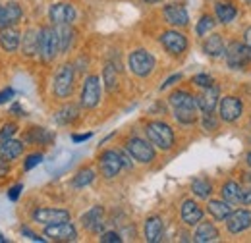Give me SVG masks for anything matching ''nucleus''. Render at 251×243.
<instances>
[{"label":"nucleus","mask_w":251,"mask_h":243,"mask_svg":"<svg viewBox=\"0 0 251 243\" xmlns=\"http://www.w3.org/2000/svg\"><path fill=\"white\" fill-rule=\"evenodd\" d=\"M145 135H147V139H149L155 147H158L160 151H170V149L174 147V131H172V127H170L168 123H164V122H160V120L149 122L147 127H145Z\"/></svg>","instance_id":"1"},{"label":"nucleus","mask_w":251,"mask_h":243,"mask_svg":"<svg viewBox=\"0 0 251 243\" xmlns=\"http://www.w3.org/2000/svg\"><path fill=\"white\" fill-rule=\"evenodd\" d=\"M39 54H41V58L45 62H52L56 58V54H60L56 27H43V29H39Z\"/></svg>","instance_id":"2"},{"label":"nucleus","mask_w":251,"mask_h":243,"mask_svg":"<svg viewBox=\"0 0 251 243\" xmlns=\"http://www.w3.org/2000/svg\"><path fill=\"white\" fill-rule=\"evenodd\" d=\"M127 66H129L131 73H135L137 77H147L155 70V56L145 49H137L129 54Z\"/></svg>","instance_id":"3"},{"label":"nucleus","mask_w":251,"mask_h":243,"mask_svg":"<svg viewBox=\"0 0 251 243\" xmlns=\"http://www.w3.org/2000/svg\"><path fill=\"white\" fill-rule=\"evenodd\" d=\"M226 64L228 68L232 70H244L248 64L251 62V50L240 41H232L228 47H226Z\"/></svg>","instance_id":"4"},{"label":"nucleus","mask_w":251,"mask_h":243,"mask_svg":"<svg viewBox=\"0 0 251 243\" xmlns=\"http://www.w3.org/2000/svg\"><path fill=\"white\" fill-rule=\"evenodd\" d=\"M126 151L133 156V160L141 164H149L155 160V147L151 141H145L141 137H129L126 143Z\"/></svg>","instance_id":"5"},{"label":"nucleus","mask_w":251,"mask_h":243,"mask_svg":"<svg viewBox=\"0 0 251 243\" xmlns=\"http://www.w3.org/2000/svg\"><path fill=\"white\" fill-rule=\"evenodd\" d=\"M74 81H75V72L72 64H64L58 68L54 75V95L58 98H68L74 91Z\"/></svg>","instance_id":"6"},{"label":"nucleus","mask_w":251,"mask_h":243,"mask_svg":"<svg viewBox=\"0 0 251 243\" xmlns=\"http://www.w3.org/2000/svg\"><path fill=\"white\" fill-rule=\"evenodd\" d=\"M122 168H124V162H122L120 151L108 149V151H104L99 156V170H100V174H102L106 180L116 178Z\"/></svg>","instance_id":"7"},{"label":"nucleus","mask_w":251,"mask_h":243,"mask_svg":"<svg viewBox=\"0 0 251 243\" xmlns=\"http://www.w3.org/2000/svg\"><path fill=\"white\" fill-rule=\"evenodd\" d=\"M219 114L222 122H238L244 114V102L234 97V95H226V97H220L219 100Z\"/></svg>","instance_id":"8"},{"label":"nucleus","mask_w":251,"mask_h":243,"mask_svg":"<svg viewBox=\"0 0 251 243\" xmlns=\"http://www.w3.org/2000/svg\"><path fill=\"white\" fill-rule=\"evenodd\" d=\"M160 45L164 47V50H166L168 54L180 56V54H184L186 49H188V39H186L184 33H180V31H176V29H170V31H164V33L160 35Z\"/></svg>","instance_id":"9"},{"label":"nucleus","mask_w":251,"mask_h":243,"mask_svg":"<svg viewBox=\"0 0 251 243\" xmlns=\"http://www.w3.org/2000/svg\"><path fill=\"white\" fill-rule=\"evenodd\" d=\"M45 236L52 242H75L77 240V230L74 228V224L68 220V222H60V224H49L45 228Z\"/></svg>","instance_id":"10"},{"label":"nucleus","mask_w":251,"mask_h":243,"mask_svg":"<svg viewBox=\"0 0 251 243\" xmlns=\"http://www.w3.org/2000/svg\"><path fill=\"white\" fill-rule=\"evenodd\" d=\"M100 100V79L99 75H87L81 89V106L83 108H95Z\"/></svg>","instance_id":"11"},{"label":"nucleus","mask_w":251,"mask_h":243,"mask_svg":"<svg viewBox=\"0 0 251 243\" xmlns=\"http://www.w3.org/2000/svg\"><path fill=\"white\" fill-rule=\"evenodd\" d=\"M49 20L54 25H72L75 20V8L70 2H56L49 8Z\"/></svg>","instance_id":"12"},{"label":"nucleus","mask_w":251,"mask_h":243,"mask_svg":"<svg viewBox=\"0 0 251 243\" xmlns=\"http://www.w3.org/2000/svg\"><path fill=\"white\" fill-rule=\"evenodd\" d=\"M162 16L164 20L174 25V27H186L189 24V16H188V10L180 4V2H170L162 8Z\"/></svg>","instance_id":"13"},{"label":"nucleus","mask_w":251,"mask_h":243,"mask_svg":"<svg viewBox=\"0 0 251 243\" xmlns=\"http://www.w3.org/2000/svg\"><path fill=\"white\" fill-rule=\"evenodd\" d=\"M33 220L39 224H60V222H68L70 220V213L66 209H37L33 211Z\"/></svg>","instance_id":"14"},{"label":"nucleus","mask_w":251,"mask_h":243,"mask_svg":"<svg viewBox=\"0 0 251 243\" xmlns=\"http://www.w3.org/2000/svg\"><path fill=\"white\" fill-rule=\"evenodd\" d=\"M104 211L100 205H97L93 209H89L85 214H81V226L85 230H89L91 234H102V228H104Z\"/></svg>","instance_id":"15"},{"label":"nucleus","mask_w":251,"mask_h":243,"mask_svg":"<svg viewBox=\"0 0 251 243\" xmlns=\"http://www.w3.org/2000/svg\"><path fill=\"white\" fill-rule=\"evenodd\" d=\"M219 100H220L219 87L217 85H211V87L203 89L201 95H197V108L201 110V114H211L219 106Z\"/></svg>","instance_id":"16"},{"label":"nucleus","mask_w":251,"mask_h":243,"mask_svg":"<svg viewBox=\"0 0 251 243\" xmlns=\"http://www.w3.org/2000/svg\"><path fill=\"white\" fill-rule=\"evenodd\" d=\"M226 228L230 234H242L251 228V213L242 209V211H234L226 218Z\"/></svg>","instance_id":"17"},{"label":"nucleus","mask_w":251,"mask_h":243,"mask_svg":"<svg viewBox=\"0 0 251 243\" xmlns=\"http://www.w3.org/2000/svg\"><path fill=\"white\" fill-rule=\"evenodd\" d=\"M203 52L211 58H220L226 52V45L220 33H209V37L203 41Z\"/></svg>","instance_id":"18"},{"label":"nucleus","mask_w":251,"mask_h":243,"mask_svg":"<svg viewBox=\"0 0 251 243\" xmlns=\"http://www.w3.org/2000/svg\"><path fill=\"white\" fill-rule=\"evenodd\" d=\"M180 214H182V220H184L186 226H197V224L203 220V209H201L195 201H191V199L182 203Z\"/></svg>","instance_id":"19"},{"label":"nucleus","mask_w":251,"mask_h":243,"mask_svg":"<svg viewBox=\"0 0 251 243\" xmlns=\"http://www.w3.org/2000/svg\"><path fill=\"white\" fill-rule=\"evenodd\" d=\"M207 213L211 214V218H215L217 222H222L234 213V209H232V203H228L224 199H211L207 203Z\"/></svg>","instance_id":"20"},{"label":"nucleus","mask_w":251,"mask_h":243,"mask_svg":"<svg viewBox=\"0 0 251 243\" xmlns=\"http://www.w3.org/2000/svg\"><path fill=\"white\" fill-rule=\"evenodd\" d=\"M22 16H24V12H22V6L18 2H8L6 6H2V18H0L2 29L4 27H14L22 20Z\"/></svg>","instance_id":"21"},{"label":"nucleus","mask_w":251,"mask_h":243,"mask_svg":"<svg viewBox=\"0 0 251 243\" xmlns=\"http://www.w3.org/2000/svg\"><path fill=\"white\" fill-rule=\"evenodd\" d=\"M168 102L172 108H193V110H199L197 108V97H193L191 93L188 91H174L170 97H168Z\"/></svg>","instance_id":"22"},{"label":"nucleus","mask_w":251,"mask_h":243,"mask_svg":"<svg viewBox=\"0 0 251 243\" xmlns=\"http://www.w3.org/2000/svg\"><path fill=\"white\" fill-rule=\"evenodd\" d=\"M220 238L219 230L215 224L211 222H199L197 224V230L193 234V240L197 243H209V242H217Z\"/></svg>","instance_id":"23"},{"label":"nucleus","mask_w":251,"mask_h":243,"mask_svg":"<svg viewBox=\"0 0 251 243\" xmlns=\"http://www.w3.org/2000/svg\"><path fill=\"white\" fill-rule=\"evenodd\" d=\"M20 43H22V39H20L18 29H14V27L0 29V45L6 52H16L20 49Z\"/></svg>","instance_id":"24"},{"label":"nucleus","mask_w":251,"mask_h":243,"mask_svg":"<svg viewBox=\"0 0 251 243\" xmlns=\"http://www.w3.org/2000/svg\"><path fill=\"white\" fill-rule=\"evenodd\" d=\"M162 218L160 216H151L145 220V242L157 243L162 240Z\"/></svg>","instance_id":"25"},{"label":"nucleus","mask_w":251,"mask_h":243,"mask_svg":"<svg viewBox=\"0 0 251 243\" xmlns=\"http://www.w3.org/2000/svg\"><path fill=\"white\" fill-rule=\"evenodd\" d=\"M22 152H24V143H22V141L6 139V141L0 143V156H2L6 162L16 160L18 156H22Z\"/></svg>","instance_id":"26"},{"label":"nucleus","mask_w":251,"mask_h":243,"mask_svg":"<svg viewBox=\"0 0 251 243\" xmlns=\"http://www.w3.org/2000/svg\"><path fill=\"white\" fill-rule=\"evenodd\" d=\"M242 193H244V187L238 182L222 183L220 195H222L224 201H228V203H232V205H240V203H242Z\"/></svg>","instance_id":"27"},{"label":"nucleus","mask_w":251,"mask_h":243,"mask_svg":"<svg viewBox=\"0 0 251 243\" xmlns=\"http://www.w3.org/2000/svg\"><path fill=\"white\" fill-rule=\"evenodd\" d=\"M215 14H217V18H219L220 24L228 25V24H232V22H234V18L238 16V10H236V6H234L232 2L219 0V2L215 4Z\"/></svg>","instance_id":"28"},{"label":"nucleus","mask_w":251,"mask_h":243,"mask_svg":"<svg viewBox=\"0 0 251 243\" xmlns=\"http://www.w3.org/2000/svg\"><path fill=\"white\" fill-rule=\"evenodd\" d=\"M22 50L27 56L39 54V31L37 29L25 31V35L22 37Z\"/></svg>","instance_id":"29"},{"label":"nucleus","mask_w":251,"mask_h":243,"mask_svg":"<svg viewBox=\"0 0 251 243\" xmlns=\"http://www.w3.org/2000/svg\"><path fill=\"white\" fill-rule=\"evenodd\" d=\"M56 35H58V49H60V54L68 52L74 45V29L70 25H56Z\"/></svg>","instance_id":"30"},{"label":"nucleus","mask_w":251,"mask_h":243,"mask_svg":"<svg viewBox=\"0 0 251 243\" xmlns=\"http://www.w3.org/2000/svg\"><path fill=\"white\" fill-rule=\"evenodd\" d=\"M25 141L37 143V145H50L54 141V135L49 129H45V127H31L27 137H25Z\"/></svg>","instance_id":"31"},{"label":"nucleus","mask_w":251,"mask_h":243,"mask_svg":"<svg viewBox=\"0 0 251 243\" xmlns=\"http://www.w3.org/2000/svg\"><path fill=\"white\" fill-rule=\"evenodd\" d=\"M191 193L199 199H209L213 195V183L207 178H195L191 182Z\"/></svg>","instance_id":"32"},{"label":"nucleus","mask_w":251,"mask_h":243,"mask_svg":"<svg viewBox=\"0 0 251 243\" xmlns=\"http://www.w3.org/2000/svg\"><path fill=\"white\" fill-rule=\"evenodd\" d=\"M102 83L108 93H114L118 87V70L112 64H106L102 70Z\"/></svg>","instance_id":"33"},{"label":"nucleus","mask_w":251,"mask_h":243,"mask_svg":"<svg viewBox=\"0 0 251 243\" xmlns=\"http://www.w3.org/2000/svg\"><path fill=\"white\" fill-rule=\"evenodd\" d=\"M77 116H79V108L75 106V104H66L62 106L58 112H56V116H54V120L58 122V123H72V122L77 120Z\"/></svg>","instance_id":"34"},{"label":"nucleus","mask_w":251,"mask_h":243,"mask_svg":"<svg viewBox=\"0 0 251 243\" xmlns=\"http://www.w3.org/2000/svg\"><path fill=\"white\" fill-rule=\"evenodd\" d=\"M93 180H95V170H91V168H83V170H79V172L74 176V180H72V187H74V189L87 187Z\"/></svg>","instance_id":"35"},{"label":"nucleus","mask_w":251,"mask_h":243,"mask_svg":"<svg viewBox=\"0 0 251 243\" xmlns=\"http://www.w3.org/2000/svg\"><path fill=\"white\" fill-rule=\"evenodd\" d=\"M174 118L184 125H191V123L197 122V110H193V108H174Z\"/></svg>","instance_id":"36"},{"label":"nucleus","mask_w":251,"mask_h":243,"mask_svg":"<svg viewBox=\"0 0 251 243\" xmlns=\"http://www.w3.org/2000/svg\"><path fill=\"white\" fill-rule=\"evenodd\" d=\"M215 20L211 18V16H201V20L197 22V35L199 37H205V35H209L211 31H213V27H215Z\"/></svg>","instance_id":"37"},{"label":"nucleus","mask_w":251,"mask_h":243,"mask_svg":"<svg viewBox=\"0 0 251 243\" xmlns=\"http://www.w3.org/2000/svg\"><path fill=\"white\" fill-rule=\"evenodd\" d=\"M191 81H193V85H197V87H201V89H207V87L215 85V79H213L211 75H207V73H197Z\"/></svg>","instance_id":"38"},{"label":"nucleus","mask_w":251,"mask_h":243,"mask_svg":"<svg viewBox=\"0 0 251 243\" xmlns=\"http://www.w3.org/2000/svg\"><path fill=\"white\" fill-rule=\"evenodd\" d=\"M203 127L207 129V131H215V129H219V122L215 118V112H211V114H203Z\"/></svg>","instance_id":"39"},{"label":"nucleus","mask_w":251,"mask_h":243,"mask_svg":"<svg viewBox=\"0 0 251 243\" xmlns=\"http://www.w3.org/2000/svg\"><path fill=\"white\" fill-rule=\"evenodd\" d=\"M41 162H43V154H41V152H33V154H29V156L25 158L24 168H25V170H31V168H35V166L41 164Z\"/></svg>","instance_id":"40"},{"label":"nucleus","mask_w":251,"mask_h":243,"mask_svg":"<svg viewBox=\"0 0 251 243\" xmlns=\"http://www.w3.org/2000/svg\"><path fill=\"white\" fill-rule=\"evenodd\" d=\"M99 242L100 243H120L122 242V238H120L118 232H102L100 238H99Z\"/></svg>","instance_id":"41"},{"label":"nucleus","mask_w":251,"mask_h":243,"mask_svg":"<svg viewBox=\"0 0 251 243\" xmlns=\"http://www.w3.org/2000/svg\"><path fill=\"white\" fill-rule=\"evenodd\" d=\"M16 131H18L16 123H6V125L2 127V131H0V143H2V141H6V139H12Z\"/></svg>","instance_id":"42"},{"label":"nucleus","mask_w":251,"mask_h":243,"mask_svg":"<svg viewBox=\"0 0 251 243\" xmlns=\"http://www.w3.org/2000/svg\"><path fill=\"white\" fill-rule=\"evenodd\" d=\"M22 191H24V185H22V183H16L14 187H10V191H8V199H10V201H18V197H20Z\"/></svg>","instance_id":"43"},{"label":"nucleus","mask_w":251,"mask_h":243,"mask_svg":"<svg viewBox=\"0 0 251 243\" xmlns=\"http://www.w3.org/2000/svg\"><path fill=\"white\" fill-rule=\"evenodd\" d=\"M180 79H182V73H174L172 77H168V79H166V81H164V83L160 85V91H164L166 87H170V85H174V83H176V81H180Z\"/></svg>","instance_id":"44"},{"label":"nucleus","mask_w":251,"mask_h":243,"mask_svg":"<svg viewBox=\"0 0 251 243\" xmlns=\"http://www.w3.org/2000/svg\"><path fill=\"white\" fill-rule=\"evenodd\" d=\"M22 234H24V236H27L31 242H45V238H39L37 234H33L29 228H22Z\"/></svg>","instance_id":"45"},{"label":"nucleus","mask_w":251,"mask_h":243,"mask_svg":"<svg viewBox=\"0 0 251 243\" xmlns=\"http://www.w3.org/2000/svg\"><path fill=\"white\" fill-rule=\"evenodd\" d=\"M14 97V91L12 89H6V91H0V104H4L6 100H10Z\"/></svg>","instance_id":"46"},{"label":"nucleus","mask_w":251,"mask_h":243,"mask_svg":"<svg viewBox=\"0 0 251 243\" xmlns=\"http://www.w3.org/2000/svg\"><path fill=\"white\" fill-rule=\"evenodd\" d=\"M242 205H251V187L244 189V193H242Z\"/></svg>","instance_id":"47"},{"label":"nucleus","mask_w":251,"mask_h":243,"mask_svg":"<svg viewBox=\"0 0 251 243\" xmlns=\"http://www.w3.org/2000/svg\"><path fill=\"white\" fill-rule=\"evenodd\" d=\"M91 139V133H81V135H72V141L74 143H81V141H87Z\"/></svg>","instance_id":"48"},{"label":"nucleus","mask_w":251,"mask_h":243,"mask_svg":"<svg viewBox=\"0 0 251 243\" xmlns=\"http://www.w3.org/2000/svg\"><path fill=\"white\" fill-rule=\"evenodd\" d=\"M244 45L251 50V27H248L246 33H244Z\"/></svg>","instance_id":"49"},{"label":"nucleus","mask_w":251,"mask_h":243,"mask_svg":"<svg viewBox=\"0 0 251 243\" xmlns=\"http://www.w3.org/2000/svg\"><path fill=\"white\" fill-rule=\"evenodd\" d=\"M8 172V166H6V160L0 156V176H4Z\"/></svg>","instance_id":"50"},{"label":"nucleus","mask_w":251,"mask_h":243,"mask_svg":"<svg viewBox=\"0 0 251 243\" xmlns=\"http://www.w3.org/2000/svg\"><path fill=\"white\" fill-rule=\"evenodd\" d=\"M12 112H14L16 116H24V110H22L20 104H14V106H12Z\"/></svg>","instance_id":"51"},{"label":"nucleus","mask_w":251,"mask_h":243,"mask_svg":"<svg viewBox=\"0 0 251 243\" xmlns=\"http://www.w3.org/2000/svg\"><path fill=\"white\" fill-rule=\"evenodd\" d=\"M246 162H248V166L251 168V151L248 152V156H246Z\"/></svg>","instance_id":"52"},{"label":"nucleus","mask_w":251,"mask_h":243,"mask_svg":"<svg viewBox=\"0 0 251 243\" xmlns=\"http://www.w3.org/2000/svg\"><path fill=\"white\" fill-rule=\"evenodd\" d=\"M145 4H157V2H162V0H143Z\"/></svg>","instance_id":"53"},{"label":"nucleus","mask_w":251,"mask_h":243,"mask_svg":"<svg viewBox=\"0 0 251 243\" xmlns=\"http://www.w3.org/2000/svg\"><path fill=\"white\" fill-rule=\"evenodd\" d=\"M244 176H246V182L251 183V174H244Z\"/></svg>","instance_id":"54"},{"label":"nucleus","mask_w":251,"mask_h":243,"mask_svg":"<svg viewBox=\"0 0 251 243\" xmlns=\"http://www.w3.org/2000/svg\"><path fill=\"white\" fill-rule=\"evenodd\" d=\"M4 242H6V238H4L2 234H0V243H4Z\"/></svg>","instance_id":"55"},{"label":"nucleus","mask_w":251,"mask_h":243,"mask_svg":"<svg viewBox=\"0 0 251 243\" xmlns=\"http://www.w3.org/2000/svg\"><path fill=\"white\" fill-rule=\"evenodd\" d=\"M0 18H2V6H0ZM0 29H2V22H0Z\"/></svg>","instance_id":"56"},{"label":"nucleus","mask_w":251,"mask_h":243,"mask_svg":"<svg viewBox=\"0 0 251 243\" xmlns=\"http://www.w3.org/2000/svg\"><path fill=\"white\" fill-rule=\"evenodd\" d=\"M246 2H248V4H250V6H251V0H246Z\"/></svg>","instance_id":"57"}]
</instances>
